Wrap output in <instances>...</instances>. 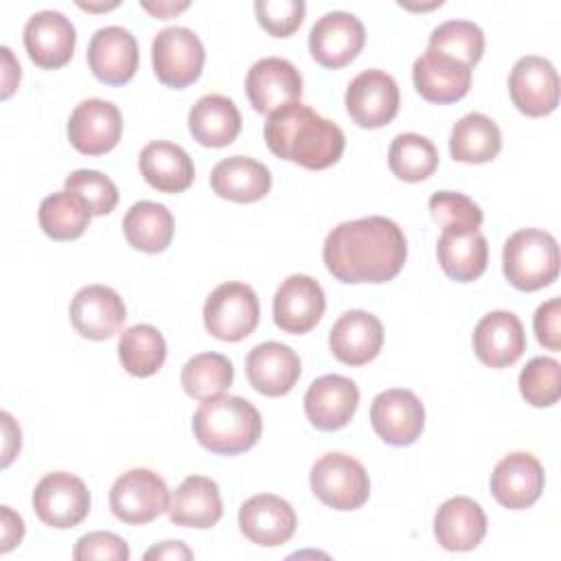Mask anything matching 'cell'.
Listing matches in <instances>:
<instances>
[{"mask_svg":"<svg viewBox=\"0 0 561 561\" xmlns=\"http://www.w3.org/2000/svg\"><path fill=\"white\" fill-rule=\"evenodd\" d=\"M408 256V241L399 224L370 215L335 226L322 245V259L335 280L386 283L392 280Z\"/></svg>","mask_w":561,"mask_h":561,"instance_id":"1","label":"cell"},{"mask_svg":"<svg viewBox=\"0 0 561 561\" xmlns=\"http://www.w3.org/2000/svg\"><path fill=\"white\" fill-rule=\"evenodd\" d=\"M267 149L280 160L320 171L335 164L344 153V131L322 118L309 105L291 101L274 110L265 121Z\"/></svg>","mask_w":561,"mask_h":561,"instance_id":"2","label":"cell"},{"mask_svg":"<svg viewBox=\"0 0 561 561\" xmlns=\"http://www.w3.org/2000/svg\"><path fill=\"white\" fill-rule=\"evenodd\" d=\"M263 432L259 410L243 397L217 394L204 399L193 414L197 443L219 456H237L252 449Z\"/></svg>","mask_w":561,"mask_h":561,"instance_id":"3","label":"cell"},{"mask_svg":"<svg viewBox=\"0 0 561 561\" xmlns=\"http://www.w3.org/2000/svg\"><path fill=\"white\" fill-rule=\"evenodd\" d=\"M502 267L506 280L519 291H537L559 276V243L539 228L513 232L502 250Z\"/></svg>","mask_w":561,"mask_h":561,"instance_id":"4","label":"cell"},{"mask_svg":"<svg viewBox=\"0 0 561 561\" xmlns=\"http://www.w3.org/2000/svg\"><path fill=\"white\" fill-rule=\"evenodd\" d=\"M309 484L313 495L335 511H355L370 495V480L364 465L342 451L320 456L311 467Z\"/></svg>","mask_w":561,"mask_h":561,"instance_id":"5","label":"cell"},{"mask_svg":"<svg viewBox=\"0 0 561 561\" xmlns=\"http://www.w3.org/2000/svg\"><path fill=\"white\" fill-rule=\"evenodd\" d=\"M202 316L204 327L213 337L221 342H239L256 329L261 307L250 285L228 280L208 294Z\"/></svg>","mask_w":561,"mask_h":561,"instance_id":"6","label":"cell"},{"mask_svg":"<svg viewBox=\"0 0 561 561\" xmlns=\"http://www.w3.org/2000/svg\"><path fill=\"white\" fill-rule=\"evenodd\" d=\"M169 489L164 480L145 467L118 476L110 489V511L116 519L142 526L169 511Z\"/></svg>","mask_w":561,"mask_h":561,"instance_id":"7","label":"cell"},{"mask_svg":"<svg viewBox=\"0 0 561 561\" xmlns=\"http://www.w3.org/2000/svg\"><path fill=\"white\" fill-rule=\"evenodd\" d=\"M204 44L186 26H167L151 42V64L160 83L186 88L199 79L204 68Z\"/></svg>","mask_w":561,"mask_h":561,"instance_id":"8","label":"cell"},{"mask_svg":"<svg viewBox=\"0 0 561 561\" xmlns=\"http://www.w3.org/2000/svg\"><path fill=\"white\" fill-rule=\"evenodd\" d=\"M33 508L50 528H75L90 513V491L81 478L68 471L46 473L33 491Z\"/></svg>","mask_w":561,"mask_h":561,"instance_id":"9","label":"cell"},{"mask_svg":"<svg viewBox=\"0 0 561 561\" xmlns=\"http://www.w3.org/2000/svg\"><path fill=\"white\" fill-rule=\"evenodd\" d=\"M344 105L355 125L364 129L383 127L399 112V85L386 70H364L348 83Z\"/></svg>","mask_w":561,"mask_h":561,"instance_id":"10","label":"cell"},{"mask_svg":"<svg viewBox=\"0 0 561 561\" xmlns=\"http://www.w3.org/2000/svg\"><path fill=\"white\" fill-rule=\"evenodd\" d=\"M370 423L383 443L405 447L421 436L425 427V408L408 388L383 390L370 403Z\"/></svg>","mask_w":561,"mask_h":561,"instance_id":"11","label":"cell"},{"mask_svg":"<svg viewBox=\"0 0 561 561\" xmlns=\"http://www.w3.org/2000/svg\"><path fill=\"white\" fill-rule=\"evenodd\" d=\"M364 42V24L348 11H329L309 31L311 57L331 70L351 64L362 53Z\"/></svg>","mask_w":561,"mask_h":561,"instance_id":"12","label":"cell"},{"mask_svg":"<svg viewBox=\"0 0 561 561\" xmlns=\"http://www.w3.org/2000/svg\"><path fill=\"white\" fill-rule=\"evenodd\" d=\"M508 94L522 114L546 116L559 105V75L548 59L526 55L515 61L508 75Z\"/></svg>","mask_w":561,"mask_h":561,"instance_id":"13","label":"cell"},{"mask_svg":"<svg viewBox=\"0 0 561 561\" xmlns=\"http://www.w3.org/2000/svg\"><path fill=\"white\" fill-rule=\"evenodd\" d=\"M324 291L320 283L307 274L287 276L272 300L274 324L291 335L311 331L324 316Z\"/></svg>","mask_w":561,"mask_h":561,"instance_id":"14","label":"cell"},{"mask_svg":"<svg viewBox=\"0 0 561 561\" xmlns=\"http://www.w3.org/2000/svg\"><path fill=\"white\" fill-rule=\"evenodd\" d=\"M123 134V116L112 101L85 99L68 118V140L83 156L112 151Z\"/></svg>","mask_w":561,"mask_h":561,"instance_id":"15","label":"cell"},{"mask_svg":"<svg viewBox=\"0 0 561 561\" xmlns=\"http://www.w3.org/2000/svg\"><path fill=\"white\" fill-rule=\"evenodd\" d=\"M22 39L35 66L55 70L72 59L77 31L64 13L44 9L28 18V22L24 24Z\"/></svg>","mask_w":561,"mask_h":561,"instance_id":"16","label":"cell"},{"mask_svg":"<svg viewBox=\"0 0 561 561\" xmlns=\"http://www.w3.org/2000/svg\"><path fill=\"white\" fill-rule=\"evenodd\" d=\"M245 94L259 114H272L280 105L300 99L302 77L291 61L263 57L254 61L245 75Z\"/></svg>","mask_w":561,"mask_h":561,"instance_id":"17","label":"cell"},{"mask_svg":"<svg viewBox=\"0 0 561 561\" xmlns=\"http://www.w3.org/2000/svg\"><path fill=\"white\" fill-rule=\"evenodd\" d=\"M70 322L81 337L107 340L125 322L127 309L123 298L107 285H85L70 302Z\"/></svg>","mask_w":561,"mask_h":561,"instance_id":"18","label":"cell"},{"mask_svg":"<svg viewBox=\"0 0 561 561\" xmlns=\"http://www.w3.org/2000/svg\"><path fill=\"white\" fill-rule=\"evenodd\" d=\"M305 414L322 432L342 430L355 414L359 390L344 375H322L305 392Z\"/></svg>","mask_w":561,"mask_h":561,"instance_id":"19","label":"cell"},{"mask_svg":"<svg viewBox=\"0 0 561 561\" xmlns=\"http://www.w3.org/2000/svg\"><path fill=\"white\" fill-rule=\"evenodd\" d=\"M543 482L546 476L541 462L528 451H513L495 465L491 473V493L502 506L522 511L539 500Z\"/></svg>","mask_w":561,"mask_h":561,"instance_id":"20","label":"cell"},{"mask_svg":"<svg viewBox=\"0 0 561 561\" xmlns=\"http://www.w3.org/2000/svg\"><path fill=\"white\" fill-rule=\"evenodd\" d=\"M296 513L291 504L274 493L248 497L239 508V528L256 546L274 548L287 543L296 530Z\"/></svg>","mask_w":561,"mask_h":561,"instance_id":"21","label":"cell"},{"mask_svg":"<svg viewBox=\"0 0 561 561\" xmlns=\"http://www.w3.org/2000/svg\"><path fill=\"white\" fill-rule=\"evenodd\" d=\"M88 66L101 83H127L138 68L136 37L123 26H103L94 31L88 44Z\"/></svg>","mask_w":561,"mask_h":561,"instance_id":"22","label":"cell"},{"mask_svg":"<svg viewBox=\"0 0 561 561\" xmlns=\"http://www.w3.org/2000/svg\"><path fill=\"white\" fill-rule=\"evenodd\" d=\"M476 357L491 368L515 364L526 351V333L522 320L513 311H491L482 316L473 329Z\"/></svg>","mask_w":561,"mask_h":561,"instance_id":"23","label":"cell"},{"mask_svg":"<svg viewBox=\"0 0 561 561\" xmlns=\"http://www.w3.org/2000/svg\"><path fill=\"white\" fill-rule=\"evenodd\" d=\"M383 344V324L364 309L342 313L329 331V348L333 357L346 366H364L373 362Z\"/></svg>","mask_w":561,"mask_h":561,"instance_id":"24","label":"cell"},{"mask_svg":"<svg viewBox=\"0 0 561 561\" xmlns=\"http://www.w3.org/2000/svg\"><path fill=\"white\" fill-rule=\"evenodd\" d=\"M245 375L256 392L265 397H283L300 377V357L287 344L263 342L248 353Z\"/></svg>","mask_w":561,"mask_h":561,"instance_id":"25","label":"cell"},{"mask_svg":"<svg viewBox=\"0 0 561 561\" xmlns=\"http://www.w3.org/2000/svg\"><path fill=\"white\" fill-rule=\"evenodd\" d=\"M412 81L425 101L456 103L471 88V68L427 48L412 66Z\"/></svg>","mask_w":561,"mask_h":561,"instance_id":"26","label":"cell"},{"mask_svg":"<svg viewBox=\"0 0 561 561\" xmlns=\"http://www.w3.org/2000/svg\"><path fill=\"white\" fill-rule=\"evenodd\" d=\"M486 535V515L482 506L467 497L456 495L440 504L434 515V537L451 552H467L482 543Z\"/></svg>","mask_w":561,"mask_h":561,"instance_id":"27","label":"cell"},{"mask_svg":"<svg viewBox=\"0 0 561 561\" xmlns=\"http://www.w3.org/2000/svg\"><path fill=\"white\" fill-rule=\"evenodd\" d=\"M213 191L237 204H252L263 199L272 188L270 169L248 156H230L219 160L210 171Z\"/></svg>","mask_w":561,"mask_h":561,"instance_id":"28","label":"cell"},{"mask_svg":"<svg viewBox=\"0 0 561 561\" xmlns=\"http://www.w3.org/2000/svg\"><path fill=\"white\" fill-rule=\"evenodd\" d=\"M169 519L184 528H210L224 515L219 486L206 476H188L169 500Z\"/></svg>","mask_w":561,"mask_h":561,"instance_id":"29","label":"cell"},{"mask_svg":"<svg viewBox=\"0 0 561 561\" xmlns=\"http://www.w3.org/2000/svg\"><path fill=\"white\" fill-rule=\"evenodd\" d=\"M145 182L160 193H182L193 184L195 167L191 156L175 142L153 140L138 158Z\"/></svg>","mask_w":561,"mask_h":561,"instance_id":"30","label":"cell"},{"mask_svg":"<svg viewBox=\"0 0 561 561\" xmlns=\"http://www.w3.org/2000/svg\"><path fill=\"white\" fill-rule=\"evenodd\" d=\"M188 129L204 147H226L241 131V112L224 94H204L188 112Z\"/></svg>","mask_w":561,"mask_h":561,"instance_id":"31","label":"cell"},{"mask_svg":"<svg viewBox=\"0 0 561 561\" xmlns=\"http://www.w3.org/2000/svg\"><path fill=\"white\" fill-rule=\"evenodd\" d=\"M436 256L443 272L458 283L480 278L489 263V245L480 230L451 232L443 230L436 243Z\"/></svg>","mask_w":561,"mask_h":561,"instance_id":"32","label":"cell"},{"mask_svg":"<svg viewBox=\"0 0 561 561\" xmlns=\"http://www.w3.org/2000/svg\"><path fill=\"white\" fill-rule=\"evenodd\" d=\"M502 149V131L493 118L480 112L465 114L449 134V153L458 162H491Z\"/></svg>","mask_w":561,"mask_h":561,"instance_id":"33","label":"cell"},{"mask_svg":"<svg viewBox=\"0 0 561 561\" xmlns=\"http://www.w3.org/2000/svg\"><path fill=\"white\" fill-rule=\"evenodd\" d=\"M175 221L167 206L158 202H136L123 217V234L134 250L158 254L169 248Z\"/></svg>","mask_w":561,"mask_h":561,"instance_id":"34","label":"cell"},{"mask_svg":"<svg viewBox=\"0 0 561 561\" xmlns=\"http://www.w3.org/2000/svg\"><path fill=\"white\" fill-rule=\"evenodd\" d=\"M37 219L46 237L55 241H72L85 232L92 213L79 195L64 188L42 199Z\"/></svg>","mask_w":561,"mask_h":561,"instance_id":"35","label":"cell"},{"mask_svg":"<svg viewBox=\"0 0 561 561\" xmlns=\"http://www.w3.org/2000/svg\"><path fill=\"white\" fill-rule=\"evenodd\" d=\"M118 357L134 377L156 375L167 359V342L151 324H134L118 337Z\"/></svg>","mask_w":561,"mask_h":561,"instance_id":"36","label":"cell"},{"mask_svg":"<svg viewBox=\"0 0 561 561\" xmlns=\"http://www.w3.org/2000/svg\"><path fill=\"white\" fill-rule=\"evenodd\" d=\"M234 379V368L230 359L221 353H197L182 366V388L188 397L204 401L224 394Z\"/></svg>","mask_w":561,"mask_h":561,"instance_id":"37","label":"cell"},{"mask_svg":"<svg viewBox=\"0 0 561 561\" xmlns=\"http://www.w3.org/2000/svg\"><path fill=\"white\" fill-rule=\"evenodd\" d=\"M388 167L403 182H423L436 171L438 151L430 138L405 131L390 142Z\"/></svg>","mask_w":561,"mask_h":561,"instance_id":"38","label":"cell"},{"mask_svg":"<svg viewBox=\"0 0 561 561\" xmlns=\"http://www.w3.org/2000/svg\"><path fill=\"white\" fill-rule=\"evenodd\" d=\"M427 48L473 68L484 53V33L469 20H447L432 31Z\"/></svg>","mask_w":561,"mask_h":561,"instance_id":"39","label":"cell"},{"mask_svg":"<svg viewBox=\"0 0 561 561\" xmlns=\"http://www.w3.org/2000/svg\"><path fill=\"white\" fill-rule=\"evenodd\" d=\"M519 392L533 408H550L561 397V366L554 357H533L519 373Z\"/></svg>","mask_w":561,"mask_h":561,"instance_id":"40","label":"cell"},{"mask_svg":"<svg viewBox=\"0 0 561 561\" xmlns=\"http://www.w3.org/2000/svg\"><path fill=\"white\" fill-rule=\"evenodd\" d=\"M430 215L432 219L443 226V230L451 232H473L482 226V210L480 206L456 191H438L430 197Z\"/></svg>","mask_w":561,"mask_h":561,"instance_id":"41","label":"cell"},{"mask_svg":"<svg viewBox=\"0 0 561 561\" xmlns=\"http://www.w3.org/2000/svg\"><path fill=\"white\" fill-rule=\"evenodd\" d=\"M66 191L79 195L92 215H110L118 204L116 184L101 171L77 169L66 178Z\"/></svg>","mask_w":561,"mask_h":561,"instance_id":"42","label":"cell"},{"mask_svg":"<svg viewBox=\"0 0 561 561\" xmlns=\"http://www.w3.org/2000/svg\"><path fill=\"white\" fill-rule=\"evenodd\" d=\"M305 2L302 0H256L254 13L259 24L272 37H289L294 35L305 20Z\"/></svg>","mask_w":561,"mask_h":561,"instance_id":"43","label":"cell"},{"mask_svg":"<svg viewBox=\"0 0 561 561\" xmlns=\"http://www.w3.org/2000/svg\"><path fill=\"white\" fill-rule=\"evenodd\" d=\"M75 561H90V559H110V561H127L129 548L123 537L107 533V530H94L77 539L72 550Z\"/></svg>","mask_w":561,"mask_h":561,"instance_id":"44","label":"cell"},{"mask_svg":"<svg viewBox=\"0 0 561 561\" xmlns=\"http://www.w3.org/2000/svg\"><path fill=\"white\" fill-rule=\"evenodd\" d=\"M561 300L554 296L546 302H541L535 311L533 318V329L537 335V342L546 346L548 351H559L561 348Z\"/></svg>","mask_w":561,"mask_h":561,"instance_id":"45","label":"cell"},{"mask_svg":"<svg viewBox=\"0 0 561 561\" xmlns=\"http://www.w3.org/2000/svg\"><path fill=\"white\" fill-rule=\"evenodd\" d=\"M2 513V552H9L15 548L24 537V522L20 515H15L9 506H0Z\"/></svg>","mask_w":561,"mask_h":561,"instance_id":"46","label":"cell"},{"mask_svg":"<svg viewBox=\"0 0 561 561\" xmlns=\"http://www.w3.org/2000/svg\"><path fill=\"white\" fill-rule=\"evenodd\" d=\"M2 53V64H4V77H2V99H9L11 92L15 90L18 81H20V64L13 59L11 55V48L9 46H2L0 48Z\"/></svg>","mask_w":561,"mask_h":561,"instance_id":"47","label":"cell"},{"mask_svg":"<svg viewBox=\"0 0 561 561\" xmlns=\"http://www.w3.org/2000/svg\"><path fill=\"white\" fill-rule=\"evenodd\" d=\"M145 559H193V550H188L182 541H162L145 552Z\"/></svg>","mask_w":561,"mask_h":561,"instance_id":"48","label":"cell"},{"mask_svg":"<svg viewBox=\"0 0 561 561\" xmlns=\"http://www.w3.org/2000/svg\"><path fill=\"white\" fill-rule=\"evenodd\" d=\"M140 7L158 20H167V18L184 11L188 7V2H167V0H162V2H140Z\"/></svg>","mask_w":561,"mask_h":561,"instance_id":"49","label":"cell"},{"mask_svg":"<svg viewBox=\"0 0 561 561\" xmlns=\"http://www.w3.org/2000/svg\"><path fill=\"white\" fill-rule=\"evenodd\" d=\"M118 2H110V4H83L79 2L81 9H88V11H107V9H114Z\"/></svg>","mask_w":561,"mask_h":561,"instance_id":"50","label":"cell"}]
</instances>
